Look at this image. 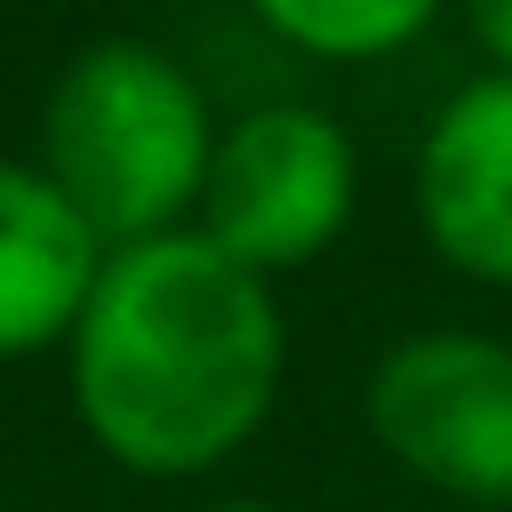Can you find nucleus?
Returning a JSON list of instances; mask_svg holds the SVG:
<instances>
[{"label": "nucleus", "mask_w": 512, "mask_h": 512, "mask_svg": "<svg viewBox=\"0 0 512 512\" xmlns=\"http://www.w3.org/2000/svg\"><path fill=\"white\" fill-rule=\"evenodd\" d=\"M208 512H280V504H208Z\"/></svg>", "instance_id": "9"}, {"label": "nucleus", "mask_w": 512, "mask_h": 512, "mask_svg": "<svg viewBox=\"0 0 512 512\" xmlns=\"http://www.w3.org/2000/svg\"><path fill=\"white\" fill-rule=\"evenodd\" d=\"M464 24L496 72H512V0H464Z\"/></svg>", "instance_id": "8"}, {"label": "nucleus", "mask_w": 512, "mask_h": 512, "mask_svg": "<svg viewBox=\"0 0 512 512\" xmlns=\"http://www.w3.org/2000/svg\"><path fill=\"white\" fill-rule=\"evenodd\" d=\"M360 160L352 136L320 104H256L216 128L208 176H200V240H216L256 280L312 264L352 224Z\"/></svg>", "instance_id": "3"}, {"label": "nucleus", "mask_w": 512, "mask_h": 512, "mask_svg": "<svg viewBox=\"0 0 512 512\" xmlns=\"http://www.w3.org/2000/svg\"><path fill=\"white\" fill-rule=\"evenodd\" d=\"M288 48L304 56H336V64H360V56H392L408 48L440 0H248Z\"/></svg>", "instance_id": "7"}, {"label": "nucleus", "mask_w": 512, "mask_h": 512, "mask_svg": "<svg viewBox=\"0 0 512 512\" xmlns=\"http://www.w3.org/2000/svg\"><path fill=\"white\" fill-rule=\"evenodd\" d=\"M208 96L152 40H88L40 112V168L104 248L176 232L208 176Z\"/></svg>", "instance_id": "2"}, {"label": "nucleus", "mask_w": 512, "mask_h": 512, "mask_svg": "<svg viewBox=\"0 0 512 512\" xmlns=\"http://www.w3.org/2000/svg\"><path fill=\"white\" fill-rule=\"evenodd\" d=\"M96 272H104V240L48 184V168L0 160V360L72 336Z\"/></svg>", "instance_id": "6"}, {"label": "nucleus", "mask_w": 512, "mask_h": 512, "mask_svg": "<svg viewBox=\"0 0 512 512\" xmlns=\"http://www.w3.org/2000/svg\"><path fill=\"white\" fill-rule=\"evenodd\" d=\"M416 216L456 272L512 288V72H480L432 112L416 144Z\"/></svg>", "instance_id": "5"}, {"label": "nucleus", "mask_w": 512, "mask_h": 512, "mask_svg": "<svg viewBox=\"0 0 512 512\" xmlns=\"http://www.w3.org/2000/svg\"><path fill=\"white\" fill-rule=\"evenodd\" d=\"M368 432L416 480L512 512V344L424 328L368 368Z\"/></svg>", "instance_id": "4"}, {"label": "nucleus", "mask_w": 512, "mask_h": 512, "mask_svg": "<svg viewBox=\"0 0 512 512\" xmlns=\"http://www.w3.org/2000/svg\"><path fill=\"white\" fill-rule=\"evenodd\" d=\"M72 408L128 472H208L272 408L280 304L192 224L104 248L72 320Z\"/></svg>", "instance_id": "1"}]
</instances>
